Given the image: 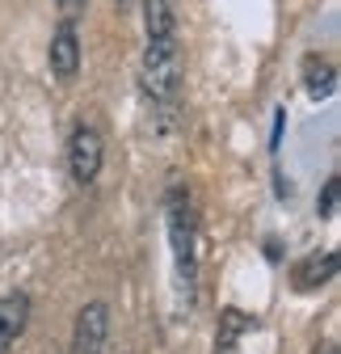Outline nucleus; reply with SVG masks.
I'll return each mask as SVG.
<instances>
[{
    "label": "nucleus",
    "instance_id": "obj_2",
    "mask_svg": "<svg viewBox=\"0 0 341 354\" xmlns=\"http://www.w3.org/2000/svg\"><path fill=\"white\" fill-rule=\"evenodd\" d=\"M177 84H182L177 38H148V51H144V88H148V97L160 102V106H173Z\"/></svg>",
    "mask_w": 341,
    "mask_h": 354
},
{
    "label": "nucleus",
    "instance_id": "obj_9",
    "mask_svg": "<svg viewBox=\"0 0 341 354\" xmlns=\"http://www.w3.org/2000/svg\"><path fill=\"white\" fill-rule=\"evenodd\" d=\"M144 30L148 38H177L173 0H144Z\"/></svg>",
    "mask_w": 341,
    "mask_h": 354
},
{
    "label": "nucleus",
    "instance_id": "obj_3",
    "mask_svg": "<svg viewBox=\"0 0 341 354\" xmlns=\"http://www.w3.org/2000/svg\"><path fill=\"white\" fill-rule=\"evenodd\" d=\"M106 160V144H101V131L80 122L72 136H68V169H72V182L76 186H93L97 173Z\"/></svg>",
    "mask_w": 341,
    "mask_h": 354
},
{
    "label": "nucleus",
    "instance_id": "obj_10",
    "mask_svg": "<svg viewBox=\"0 0 341 354\" xmlns=\"http://www.w3.org/2000/svg\"><path fill=\"white\" fill-rule=\"evenodd\" d=\"M304 84H308V93H312L316 102H320V97H333V88H337L333 64L320 59V55H308V59H304Z\"/></svg>",
    "mask_w": 341,
    "mask_h": 354
},
{
    "label": "nucleus",
    "instance_id": "obj_13",
    "mask_svg": "<svg viewBox=\"0 0 341 354\" xmlns=\"http://www.w3.org/2000/svg\"><path fill=\"white\" fill-rule=\"evenodd\" d=\"M324 354H337V350H333V346H324Z\"/></svg>",
    "mask_w": 341,
    "mask_h": 354
},
{
    "label": "nucleus",
    "instance_id": "obj_11",
    "mask_svg": "<svg viewBox=\"0 0 341 354\" xmlns=\"http://www.w3.org/2000/svg\"><path fill=\"white\" fill-rule=\"evenodd\" d=\"M320 215H324V219H333V215H337V177H333V182L324 186V203H320Z\"/></svg>",
    "mask_w": 341,
    "mask_h": 354
},
{
    "label": "nucleus",
    "instance_id": "obj_6",
    "mask_svg": "<svg viewBox=\"0 0 341 354\" xmlns=\"http://www.w3.org/2000/svg\"><path fill=\"white\" fill-rule=\"evenodd\" d=\"M333 274H337V253H308V257L295 261L291 283H295V291H316V287H324Z\"/></svg>",
    "mask_w": 341,
    "mask_h": 354
},
{
    "label": "nucleus",
    "instance_id": "obj_7",
    "mask_svg": "<svg viewBox=\"0 0 341 354\" xmlns=\"http://www.w3.org/2000/svg\"><path fill=\"white\" fill-rule=\"evenodd\" d=\"M26 321H30V299L0 295V354H9V346L26 333Z\"/></svg>",
    "mask_w": 341,
    "mask_h": 354
},
{
    "label": "nucleus",
    "instance_id": "obj_1",
    "mask_svg": "<svg viewBox=\"0 0 341 354\" xmlns=\"http://www.w3.org/2000/svg\"><path fill=\"white\" fill-rule=\"evenodd\" d=\"M164 215H168V241H173V261H177V279L186 287V295L198 283V257H194V203L186 186H173L164 198Z\"/></svg>",
    "mask_w": 341,
    "mask_h": 354
},
{
    "label": "nucleus",
    "instance_id": "obj_4",
    "mask_svg": "<svg viewBox=\"0 0 341 354\" xmlns=\"http://www.w3.org/2000/svg\"><path fill=\"white\" fill-rule=\"evenodd\" d=\"M106 333H110V308L101 299L84 304L80 317H76V329H72L68 354H101L106 350Z\"/></svg>",
    "mask_w": 341,
    "mask_h": 354
},
{
    "label": "nucleus",
    "instance_id": "obj_12",
    "mask_svg": "<svg viewBox=\"0 0 341 354\" xmlns=\"http://www.w3.org/2000/svg\"><path fill=\"white\" fill-rule=\"evenodd\" d=\"M89 5V0H59V13H64V21H76V13Z\"/></svg>",
    "mask_w": 341,
    "mask_h": 354
},
{
    "label": "nucleus",
    "instance_id": "obj_8",
    "mask_svg": "<svg viewBox=\"0 0 341 354\" xmlns=\"http://www.w3.org/2000/svg\"><path fill=\"white\" fill-rule=\"evenodd\" d=\"M249 329H257V321L244 317L240 308H224V313H220V325H215V354H236Z\"/></svg>",
    "mask_w": 341,
    "mask_h": 354
},
{
    "label": "nucleus",
    "instance_id": "obj_5",
    "mask_svg": "<svg viewBox=\"0 0 341 354\" xmlns=\"http://www.w3.org/2000/svg\"><path fill=\"white\" fill-rule=\"evenodd\" d=\"M80 68V38H76V26L72 21H59L55 38H51V72L59 80H72Z\"/></svg>",
    "mask_w": 341,
    "mask_h": 354
}]
</instances>
